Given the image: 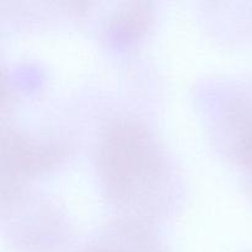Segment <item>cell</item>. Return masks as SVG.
Here are the masks:
<instances>
[{"instance_id":"1","label":"cell","mask_w":252,"mask_h":252,"mask_svg":"<svg viewBox=\"0 0 252 252\" xmlns=\"http://www.w3.org/2000/svg\"><path fill=\"white\" fill-rule=\"evenodd\" d=\"M103 179L120 198L145 196L159 182L161 167L152 140L132 123H118L108 130L101 149Z\"/></svg>"},{"instance_id":"2","label":"cell","mask_w":252,"mask_h":252,"mask_svg":"<svg viewBox=\"0 0 252 252\" xmlns=\"http://www.w3.org/2000/svg\"><path fill=\"white\" fill-rule=\"evenodd\" d=\"M235 150L241 165L252 177V112L236 116Z\"/></svg>"},{"instance_id":"3","label":"cell","mask_w":252,"mask_h":252,"mask_svg":"<svg viewBox=\"0 0 252 252\" xmlns=\"http://www.w3.org/2000/svg\"><path fill=\"white\" fill-rule=\"evenodd\" d=\"M89 252H138L134 250H127L123 248H117V246H100V248H94Z\"/></svg>"}]
</instances>
